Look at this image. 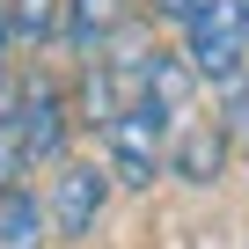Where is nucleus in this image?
I'll use <instances>...</instances> for the list:
<instances>
[{
    "label": "nucleus",
    "mask_w": 249,
    "mask_h": 249,
    "mask_svg": "<svg viewBox=\"0 0 249 249\" xmlns=\"http://www.w3.org/2000/svg\"><path fill=\"white\" fill-rule=\"evenodd\" d=\"M103 147H110L103 176L124 183V191H147V183L169 169V132H161L154 110H117V124L103 132Z\"/></svg>",
    "instance_id": "obj_3"
},
{
    "label": "nucleus",
    "mask_w": 249,
    "mask_h": 249,
    "mask_svg": "<svg viewBox=\"0 0 249 249\" xmlns=\"http://www.w3.org/2000/svg\"><path fill=\"white\" fill-rule=\"evenodd\" d=\"M15 124H22V147H30V161H37V169H59V161H66L73 103H66V88H59V73H52V66L15 73Z\"/></svg>",
    "instance_id": "obj_2"
},
{
    "label": "nucleus",
    "mask_w": 249,
    "mask_h": 249,
    "mask_svg": "<svg viewBox=\"0 0 249 249\" xmlns=\"http://www.w3.org/2000/svg\"><path fill=\"white\" fill-rule=\"evenodd\" d=\"M103 198H110L103 161H73V154H66V161L52 169V191H44V220H52V234L88 242L95 220H103Z\"/></svg>",
    "instance_id": "obj_4"
},
{
    "label": "nucleus",
    "mask_w": 249,
    "mask_h": 249,
    "mask_svg": "<svg viewBox=\"0 0 249 249\" xmlns=\"http://www.w3.org/2000/svg\"><path fill=\"white\" fill-rule=\"evenodd\" d=\"M227 147H234V140H227L220 117H191V124H176V132H169V176L205 191V183L227 176Z\"/></svg>",
    "instance_id": "obj_5"
},
{
    "label": "nucleus",
    "mask_w": 249,
    "mask_h": 249,
    "mask_svg": "<svg viewBox=\"0 0 249 249\" xmlns=\"http://www.w3.org/2000/svg\"><path fill=\"white\" fill-rule=\"evenodd\" d=\"M8 66H15V22H8V0H0V81H8Z\"/></svg>",
    "instance_id": "obj_11"
},
{
    "label": "nucleus",
    "mask_w": 249,
    "mask_h": 249,
    "mask_svg": "<svg viewBox=\"0 0 249 249\" xmlns=\"http://www.w3.org/2000/svg\"><path fill=\"white\" fill-rule=\"evenodd\" d=\"M147 8H154L161 22H176V30H183V22H191L198 8H205V0H147Z\"/></svg>",
    "instance_id": "obj_10"
},
{
    "label": "nucleus",
    "mask_w": 249,
    "mask_h": 249,
    "mask_svg": "<svg viewBox=\"0 0 249 249\" xmlns=\"http://www.w3.org/2000/svg\"><path fill=\"white\" fill-rule=\"evenodd\" d=\"M124 22H132V0H66V52L95 59Z\"/></svg>",
    "instance_id": "obj_7"
},
{
    "label": "nucleus",
    "mask_w": 249,
    "mask_h": 249,
    "mask_svg": "<svg viewBox=\"0 0 249 249\" xmlns=\"http://www.w3.org/2000/svg\"><path fill=\"white\" fill-rule=\"evenodd\" d=\"M220 103H227V117H220V124H227V140H242V147H249V81H242L234 95H220Z\"/></svg>",
    "instance_id": "obj_9"
},
{
    "label": "nucleus",
    "mask_w": 249,
    "mask_h": 249,
    "mask_svg": "<svg viewBox=\"0 0 249 249\" xmlns=\"http://www.w3.org/2000/svg\"><path fill=\"white\" fill-rule=\"evenodd\" d=\"M183 66L213 95H234L249 81V15H242V0H205L183 22Z\"/></svg>",
    "instance_id": "obj_1"
},
{
    "label": "nucleus",
    "mask_w": 249,
    "mask_h": 249,
    "mask_svg": "<svg viewBox=\"0 0 249 249\" xmlns=\"http://www.w3.org/2000/svg\"><path fill=\"white\" fill-rule=\"evenodd\" d=\"M44 242H52L44 198L37 191H0V249H44Z\"/></svg>",
    "instance_id": "obj_8"
},
{
    "label": "nucleus",
    "mask_w": 249,
    "mask_h": 249,
    "mask_svg": "<svg viewBox=\"0 0 249 249\" xmlns=\"http://www.w3.org/2000/svg\"><path fill=\"white\" fill-rule=\"evenodd\" d=\"M8 22L22 59L52 66V52H66V0H8Z\"/></svg>",
    "instance_id": "obj_6"
}]
</instances>
